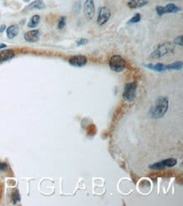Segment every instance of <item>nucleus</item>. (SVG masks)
I'll use <instances>...</instances> for the list:
<instances>
[{"label": "nucleus", "instance_id": "obj_1", "mask_svg": "<svg viewBox=\"0 0 183 206\" xmlns=\"http://www.w3.org/2000/svg\"><path fill=\"white\" fill-rule=\"evenodd\" d=\"M169 107V100L167 97H159L155 101V106L151 108L150 116L154 118H161L166 113Z\"/></svg>", "mask_w": 183, "mask_h": 206}, {"label": "nucleus", "instance_id": "obj_2", "mask_svg": "<svg viewBox=\"0 0 183 206\" xmlns=\"http://www.w3.org/2000/svg\"><path fill=\"white\" fill-rule=\"evenodd\" d=\"M109 66H110L112 71L120 73L125 70V68H126V61L121 56L114 55L110 59Z\"/></svg>", "mask_w": 183, "mask_h": 206}, {"label": "nucleus", "instance_id": "obj_3", "mask_svg": "<svg viewBox=\"0 0 183 206\" xmlns=\"http://www.w3.org/2000/svg\"><path fill=\"white\" fill-rule=\"evenodd\" d=\"M137 95V85L134 82L128 83L124 87V90L122 93V96L125 100L128 102H132L136 98Z\"/></svg>", "mask_w": 183, "mask_h": 206}, {"label": "nucleus", "instance_id": "obj_4", "mask_svg": "<svg viewBox=\"0 0 183 206\" xmlns=\"http://www.w3.org/2000/svg\"><path fill=\"white\" fill-rule=\"evenodd\" d=\"M171 45L170 43H164V44L159 46L158 48H156L155 52L153 53H151V58L153 59H159V58H161L163 57L165 54L169 53L170 51L171 50Z\"/></svg>", "mask_w": 183, "mask_h": 206}, {"label": "nucleus", "instance_id": "obj_5", "mask_svg": "<svg viewBox=\"0 0 183 206\" xmlns=\"http://www.w3.org/2000/svg\"><path fill=\"white\" fill-rule=\"evenodd\" d=\"M84 13L88 20H92L95 14V8L93 0H85L84 4Z\"/></svg>", "mask_w": 183, "mask_h": 206}, {"label": "nucleus", "instance_id": "obj_6", "mask_svg": "<svg viewBox=\"0 0 183 206\" xmlns=\"http://www.w3.org/2000/svg\"><path fill=\"white\" fill-rule=\"evenodd\" d=\"M110 17H111V12L109 8L106 7H100L97 17V24L99 25H103L108 21Z\"/></svg>", "mask_w": 183, "mask_h": 206}, {"label": "nucleus", "instance_id": "obj_7", "mask_svg": "<svg viewBox=\"0 0 183 206\" xmlns=\"http://www.w3.org/2000/svg\"><path fill=\"white\" fill-rule=\"evenodd\" d=\"M69 63L70 65L74 66V67H83L87 63V59L83 55L73 56L69 60Z\"/></svg>", "mask_w": 183, "mask_h": 206}, {"label": "nucleus", "instance_id": "obj_8", "mask_svg": "<svg viewBox=\"0 0 183 206\" xmlns=\"http://www.w3.org/2000/svg\"><path fill=\"white\" fill-rule=\"evenodd\" d=\"M25 40L28 42H36L40 39V31L38 30H32L25 34Z\"/></svg>", "mask_w": 183, "mask_h": 206}, {"label": "nucleus", "instance_id": "obj_9", "mask_svg": "<svg viewBox=\"0 0 183 206\" xmlns=\"http://www.w3.org/2000/svg\"><path fill=\"white\" fill-rule=\"evenodd\" d=\"M14 56H15V53L12 49H4V50L1 51L0 52V64L14 59Z\"/></svg>", "mask_w": 183, "mask_h": 206}, {"label": "nucleus", "instance_id": "obj_10", "mask_svg": "<svg viewBox=\"0 0 183 206\" xmlns=\"http://www.w3.org/2000/svg\"><path fill=\"white\" fill-rule=\"evenodd\" d=\"M45 8H46V4L42 0H35L31 4H29L25 9L26 10H33V9H43Z\"/></svg>", "mask_w": 183, "mask_h": 206}, {"label": "nucleus", "instance_id": "obj_11", "mask_svg": "<svg viewBox=\"0 0 183 206\" xmlns=\"http://www.w3.org/2000/svg\"><path fill=\"white\" fill-rule=\"evenodd\" d=\"M7 36L8 39H13L19 34V26L17 25H12L9 27L7 28Z\"/></svg>", "mask_w": 183, "mask_h": 206}, {"label": "nucleus", "instance_id": "obj_12", "mask_svg": "<svg viewBox=\"0 0 183 206\" xmlns=\"http://www.w3.org/2000/svg\"><path fill=\"white\" fill-rule=\"evenodd\" d=\"M148 3V0H129L128 5L131 8H142L143 6L146 5Z\"/></svg>", "mask_w": 183, "mask_h": 206}, {"label": "nucleus", "instance_id": "obj_13", "mask_svg": "<svg viewBox=\"0 0 183 206\" xmlns=\"http://www.w3.org/2000/svg\"><path fill=\"white\" fill-rule=\"evenodd\" d=\"M146 67L150 69V70H155L157 72H162V71H165V70H169V67L168 65L163 64H146Z\"/></svg>", "mask_w": 183, "mask_h": 206}, {"label": "nucleus", "instance_id": "obj_14", "mask_svg": "<svg viewBox=\"0 0 183 206\" xmlns=\"http://www.w3.org/2000/svg\"><path fill=\"white\" fill-rule=\"evenodd\" d=\"M180 11V8L174 3H168L165 7H164V12L165 14L167 13H176Z\"/></svg>", "mask_w": 183, "mask_h": 206}, {"label": "nucleus", "instance_id": "obj_15", "mask_svg": "<svg viewBox=\"0 0 183 206\" xmlns=\"http://www.w3.org/2000/svg\"><path fill=\"white\" fill-rule=\"evenodd\" d=\"M40 20H41V17L38 14H35L33 16L31 17L30 22L27 24V26L29 28H35L36 27L38 24L40 23Z\"/></svg>", "mask_w": 183, "mask_h": 206}, {"label": "nucleus", "instance_id": "obj_16", "mask_svg": "<svg viewBox=\"0 0 183 206\" xmlns=\"http://www.w3.org/2000/svg\"><path fill=\"white\" fill-rule=\"evenodd\" d=\"M162 162H163L165 167H174V166H175L176 163H177L176 160L174 158H168L166 159V160L162 161Z\"/></svg>", "mask_w": 183, "mask_h": 206}, {"label": "nucleus", "instance_id": "obj_17", "mask_svg": "<svg viewBox=\"0 0 183 206\" xmlns=\"http://www.w3.org/2000/svg\"><path fill=\"white\" fill-rule=\"evenodd\" d=\"M11 200L13 202V203H19L20 201V193L17 189H14L13 192H12L11 194Z\"/></svg>", "mask_w": 183, "mask_h": 206}, {"label": "nucleus", "instance_id": "obj_18", "mask_svg": "<svg viewBox=\"0 0 183 206\" xmlns=\"http://www.w3.org/2000/svg\"><path fill=\"white\" fill-rule=\"evenodd\" d=\"M168 67H169V70H181V68H182V62L177 61L171 64H168Z\"/></svg>", "mask_w": 183, "mask_h": 206}, {"label": "nucleus", "instance_id": "obj_19", "mask_svg": "<svg viewBox=\"0 0 183 206\" xmlns=\"http://www.w3.org/2000/svg\"><path fill=\"white\" fill-rule=\"evenodd\" d=\"M150 168L154 169V170H161V169H164V168H165V166H164L163 162L161 161V162H156L155 164L150 165Z\"/></svg>", "mask_w": 183, "mask_h": 206}, {"label": "nucleus", "instance_id": "obj_20", "mask_svg": "<svg viewBox=\"0 0 183 206\" xmlns=\"http://www.w3.org/2000/svg\"><path fill=\"white\" fill-rule=\"evenodd\" d=\"M66 25V17L65 16H62L58 20V28L59 30H62L64 29Z\"/></svg>", "mask_w": 183, "mask_h": 206}, {"label": "nucleus", "instance_id": "obj_21", "mask_svg": "<svg viewBox=\"0 0 183 206\" xmlns=\"http://www.w3.org/2000/svg\"><path fill=\"white\" fill-rule=\"evenodd\" d=\"M140 19H141V15H140V14H136L130 20H129V21H128V24H135V23L139 22V21H140Z\"/></svg>", "mask_w": 183, "mask_h": 206}, {"label": "nucleus", "instance_id": "obj_22", "mask_svg": "<svg viewBox=\"0 0 183 206\" xmlns=\"http://www.w3.org/2000/svg\"><path fill=\"white\" fill-rule=\"evenodd\" d=\"M8 169V166L5 162H0V172H7Z\"/></svg>", "mask_w": 183, "mask_h": 206}, {"label": "nucleus", "instance_id": "obj_23", "mask_svg": "<svg viewBox=\"0 0 183 206\" xmlns=\"http://www.w3.org/2000/svg\"><path fill=\"white\" fill-rule=\"evenodd\" d=\"M155 10L156 12H157V14H159V15H163V14H165V12H164V7L163 6H157L155 8Z\"/></svg>", "mask_w": 183, "mask_h": 206}, {"label": "nucleus", "instance_id": "obj_24", "mask_svg": "<svg viewBox=\"0 0 183 206\" xmlns=\"http://www.w3.org/2000/svg\"><path fill=\"white\" fill-rule=\"evenodd\" d=\"M174 43H175V45H178V46H180V47H181V46H182V36L176 37L175 41H174Z\"/></svg>", "mask_w": 183, "mask_h": 206}, {"label": "nucleus", "instance_id": "obj_25", "mask_svg": "<svg viewBox=\"0 0 183 206\" xmlns=\"http://www.w3.org/2000/svg\"><path fill=\"white\" fill-rule=\"evenodd\" d=\"M86 43H88V40L87 39H84V38H81V39L78 40L77 41V45L78 46H81V45H84Z\"/></svg>", "mask_w": 183, "mask_h": 206}, {"label": "nucleus", "instance_id": "obj_26", "mask_svg": "<svg viewBox=\"0 0 183 206\" xmlns=\"http://www.w3.org/2000/svg\"><path fill=\"white\" fill-rule=\"evenodd\" d=\"M5 29H6V25H0V33H2V32H3Z\"/></svg>", "mask_w": 183, "mask_h": 206}, {"label": "nucleus", "instance_id": "obj_27", "mask_svg": "<svg viewBox=\"0 0 183 206\" xmlns=\"http://www.w3.org/2000/svg\"><path fill=\"white\" fill-rule=\"evenodd\" d=\"M6 48V45L5 44H1L0 45V49H2V48Z\"/></svg>", "mask_w": 183, "mask_h": 206}]
</instances>
